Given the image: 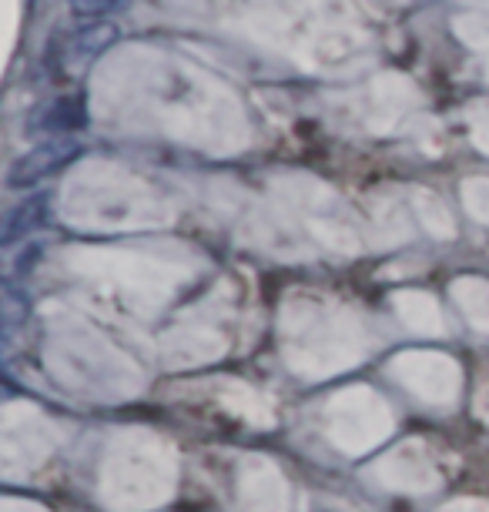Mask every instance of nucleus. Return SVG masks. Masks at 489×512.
Here are the masks:
<instances>
[{
	"mask_svg": "<svg viewBox=\"0 0 489 512\" xmlns=\"http://www.w3.org/2000/svg\"><path fill=\"white\" fill-rule=\"evenodd\" d=\"M114 37H118V31H114L111 24H94V27H88V31L74 37L71 47H67V67L88 64L91 57H98L104 47L114 44Z\"/></svg>",
	"mask_w": 489,
	"mask_h": 512,
	"instance_id": "4",
	"label": "nucleus"
},
{
	"mask_svg": "<svg viewBox=\"0 0 489 512\" xmlns=\"http://www.w3.org/2000/svg\"><path fill=\"white\" fill-rule=\"evenodd\" d=\"M463 195L469 201V208H473L483 221H489V181H483V178L469 181V185L463 188Z\"/></svg>",
	"mask_w": 489,
	"mask_h": 512,
	"instance_id": "6",
	"label": "nucleus"
},
{
	"mask_svg": "<svg viewBox=\"0 0 489 512\" xmlns=\"http://www.w3.org/2000/svg\"><path fill=\"white\" fill-rule=\"evenodd\" d=\"M81 151L84 148L78 141H61V138L37 144V148L24 151L21 158L11 164V171H7V185L24 188V185H34V181H41V178H51L61 168H67L71 161H78Z\"/></svg>",
	"mask_w": 489,
	"mask_h": 512,
	"instance_id": "1",
	"label": "nucleus"
},
{
	"mask_svg": "<svg viewBox=\"0 0 489 512\" xmlns=\"http://www.w3.org/2000/svg\"><path fill=\"white\" fill-rule=\"evenodd\" d=\"M37 255H41V248L31 245V241L0 245V282H4V285L21 282V278L37 265Z\"/></svg>",
	"mask_w": 489,
	"mask_h": 512,
	"instance_id": "5",
	"label": "nucleus"
},
{
	"mask_svg": "<svg viewBox=\"0 0 489 512\" xmlns=\"http://www.w3.org/2000/svg\"><path fill=\"white\" fill-rule=\"evenodd\" d=\"M47 218V198L37 195L31 201H24L21 208H14L7 215L4 228H0V245H17V241H31V235L44 225Z\"/></svg>",
	"mask_w": 489,
	"mask_h": 512,
	"instance_id": "3",
	"label": "nucleus"
},
{
	"mask_svg": "<svg viewBox=\"0 0 489 512\" xmlns=\"http://www.w3.org/2000/svg\"><path fill=\"white\" fill-rule=\"evenodd\" d=\"M78 128H88L84 98H54V101H47L44 108L34 111L27 134H47V138L54 141V134L78 131Z\"/></svg>",
	"mask_w": 489,
	"mask_h": 512,
	"instance_id": "2",
	"label": "nucleus"
},
{
	"mask_svg": "<svg viewBox=\"0 0 489 512\" xmlns=\"http://www.w3.org/2000/svg\"><path fill=\"white\" fill-rule=\"evenodd\" d=\"M121 0H71V11L74 14H84V17H94V14H111Z\"/></svg>",
	"mask_w": 489,
	"mask_h": 512,
	"instance_id": "7",
	"label": "nucleus"
}]
</instances>
